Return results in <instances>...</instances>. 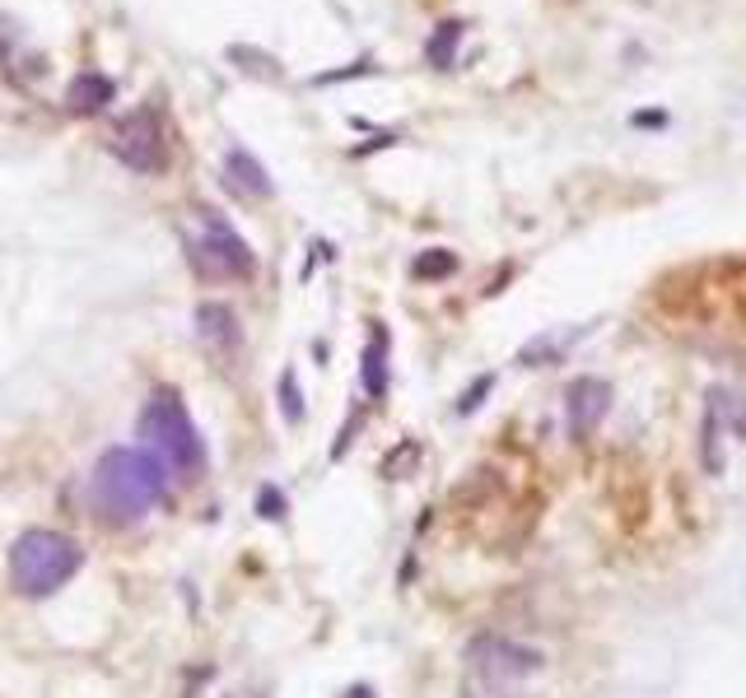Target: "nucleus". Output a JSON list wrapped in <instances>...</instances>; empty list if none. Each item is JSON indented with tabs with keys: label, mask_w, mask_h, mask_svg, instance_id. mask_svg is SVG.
Segmentation results:
<instances>
[{
	"label": "nucleus",
	"mask_w": 746,
	"mask_h": 698,
	"mask_svg": "<svg viewBox=\"0 0 746 698\" xmlns=\"http://www.w3.org/2000/svg\"><path fill=\"white\" fill-rule=\"evenodd\" d=\"M196 331L205 345H220V350H238L243 331H238V316L230 303H201L196 308Z\"/></svg>",
	"instance_id": "obj_10"
},
{
	"label": "nucleus",
	"mask_w": 746,
	"mask_h": 698,
	"mask_svg": "<svg viewBox=\"0 0 746 698\" xmlns=\"http://www.w3.org/2000/svg\"><path fill=\"white\" fill-rule=\"evenodd\" d=\"M490 387H494V377H481V383H476V387H471V391H467V396L458 400V410H462V415H471L476 406H481V396H486Z\"/></svg>",
	"instance_id": "obj_18"
},
{
	"label": "nucleus",
	"mask_w": 746,
	"mask_h": 698,
	"mask_svg": "<svg viewBox=\"0 0 746 698\" xmlns=\"http://www.w3.org/2000/svg\"><path fill=\"white\" fill-rule=\"evenodd\" d=\"M169 494V475L145 448H113L94 465V507L113 526H136Z\"/></svg>",
	"instance_id": "obj_1"
},
{
	"label": "nucleus",
	"mask_w": 746,
	"mask_h": 698,
	"mask_svg": "<svg viewBox=\"0 0 746 698\" xmlns=\"http://www.w3.org/2000/svg\"><path fill=\"white\" fill-rule=\"evenodd\" d=\"M224 186H230L234 196H243V201H271L276 196L271 173H266V168L247 150H230V154H224Z\"/></svg>",
	"instance_id": "obj_8"
},
{
	"label": "nucleus",
	"mask_w": 746,
	"mask_h": 698,
	"mask_svg": "<svg viewBox=\"0 0 746 698\" xmlns=\"http://www.w3.org/2000/svg\"><path fill=\"white\" fill-rule=\"evenodd\" d=\"M140 438H145V452L159 461V471L169 475V480L196 484L205 475V461H211V452H205V438L192 425V415H186L178 391H154L150 400H145Z\"/></svg>",
	"instance_id": "obj_2"
},
{
	"label": "nucleus",
	"mask_w": 746,
	"mask_h": 698,
	"mask_svg": "<svg viewBox=\"0 0 746 698\" xmlns=\"http://www.w3.org/2000/svg\"><path fill=\"white\" fill-rule=\"evenodd\" d=\"M79 563H85V549H79L75 536L33 526L10 545V587L29 601H43L79 573Z\"/></svg>",
	"instance_id": "obj_3"
},
{
	"label": "nucleus",
	"mask_w": 746,
	"mask_h": 698,
	"mask_svg": "<svg viewBox=\"0 0 746 698\" xmlns=\"http://www.w3.org/2000/svg\"><path fill=\"white\" fill-rule=\"evenodd\" d=\"M280 410H285L289 425L303 419V396H299V373L295 368H285V377H280Z\"/></svg>",
	"instance_id": "obj_16"
},
{
	"label": "nucleus",
	"mask_w": 746,
	"mask_h": 698,
	"mask_svg": "<svg viewBox=\"0 0 746 698\" xmlns=\"http://www.w3.org/2000/svg\"><path fill=\"white\" fill-rule=\"evenodd\" d=\"M728 406H733V396L714 387L710 406H704V465H710V475L723 471V419H728Z\"/></svg>",
	"instance_id": "obj_11"
},
{
	"label": "nucleus",
	"mask_w": 746,
	"mask_h": 698,
	"mask_svg": "<svg viewBox=\"0 0 746 698\" xmlns=\"http://www.w3.org/2000/svg\"><path fill=\"white\" fill-rule=\"evenodd\" d=\"M182 247L186 261L201 280L211 284H230V280H253L257 257L253 247L238 238V228L220 215V210H192V219L182 224Z\"/></svg>",
	"instance_id": "obj_4"
},
{
	"label": "nucleus",
	"mask_w": 746,
	"mask_h": 698,
	"mask_svg": "<svg viewBox=\"0 0 746 698\" xmlns=\"http://www.w3.org/2000/svg\"><path fill=\"white\" fill-rule=\"evenodd\" d=\"M635 126H662V121H668V117H662V112H639V117H630Z\"/></svg>",
	"instance_id": "obj_21"
},
{
	"label": "nucleus",
	"mask_w": 746,
	"mask_h": 698,
	"mask_svg": "<svg viewBox=\"0 0 746 698\" xmlns=\"http://www.w3.org/2000/svg\"><path fill=\"white\" fill-rule=\"evenodd\" d=\"M458 47H462V24H458V19H444V24L434 29L429 42H425V61H429L434 71H452Z\"/></svg>",
	"instance_id": "obj_13"
},
{
	"label": "nucleus",
	"mask_w": 746,
	"mask_h": 698,
	"mask_svg": "<svg viewBox=\"0 0 746 698\" xmlns=\"http://www.w3.org/2000/svg\"><path fill=\"white\" fill-rule=\"evenodd\" d=\"M360 377H364V391H369L373 400H383V396H387V331H383V322H373V335H369V350H364V368H360Z\"/></svg>",
	"instance_id": "obj_12"
},
{
	"label": "nucleus",
	"mask_w": 746,
	"mask_h": 698,
	"mask_svg": "<svg viewBox=\"0 0 746 698\" xmlns=\"http://www.w3.org/2000/svg\"><path fill=\"white\" fill-rule=\"evenodd\" d=\"M345 698H373V689H369V685H355V689H345Z\"/></svg>",
	"instance_id": "obj_22"
},
{
	"label": "nucleus",
	"mask_w": 746,
	"mask_h": 698,
	"mask_svg": "<svg viewBox=\"0 0 746 698\" xmlns=\"http://www.w3.org/2000/svg\"><path fill=\"white\" fill-rule=\"evenodd\" d=\"M452 270H458V257H452L448 247H429L411 261V275H416V280H448Z\"/></svg>",
	"instance_id": "obj_15"
},
{
	"label": "nucleus",
	"mask_w": 746,
	"mask_h": 698,
	"mask_svg": "<svg viewBox=\"0 0 746 698\" xmlns=\"http://www.w3.org/2000/svg\"><path fill=\"white\" fill-rule=\"evenodd\" d=\"M578 335H584V326H574V331H565V335H560V331H551V335H536L532 345H523V354H518V364H527V368H542V364H551V358H560V354H565V350L578 341Z\"/></svg>",
	"instance_id": "obj_14"
},
{
	"label": "nucleus",
	"mask_w": 746,
	"mask_h": 698,
	"mask_svg": "<svg viewBox=\"0 0 746 698\" xmlns=\"http://www.w3.org/2000/svg\"><path fill=\"white\" fill-rule=\"evenodd\" d=\"M467 698H509V694H504V685H481L476 680V685H467Z\"/></svg>",
	"instance_id": "obj_19"
},
{
	"label": "nucleus",
	"mask_w": 746,
	"mask_h": 698,
	"mask_svg": "<svg viewBox=\"0 0 746 698\" xmlns=\"http://www.w3.org/2000/svg\"><path fill=\"white\" fill-rule=\"evenodd\" d=\"M230 61H243V71H253V75H262V79H280V71H271L276 61H271V56H262V52L230 47Z\"/></svg>",
	"instance_id": "obj_17"
},
{
	"label": "nucleus",
	"mask_w": 746,
	"mask_h": 698,
	"mask_svg": "<svg viewBox=\"0 0 746 698\" xmlns=\"http://www.w3.org/2000/svg\"><path fill=\"white\" fill-rule=\"evenodd\" d=\"M113 154L131 168V173L154 178L169 168V136H163V121L154 108H136L131 117L117 121L113 131Z\"/></svg>",
	"instance_id": "obj_6"
},
{
	"label": "nucleus",
	"mask_w": 746,
	"mask_h": 698,
	"mask_svg": "<svg viewBox=\"0 0 746 698\" xmlns=\"http://www.w3.org/2000/svg\"><path fill=\"white\" fill-rule=\"evenodd\" d=\"M467 666L481 685H518L532 680V675L546 670V657L527 643L500 638V633H481V638L467 643Z\"/></svg>",
	"instance_id": "obj_5"
},
{
	"label": "nucleus",
	"mask_w": 746,
	"mask_h": 698,
	"mask_svg": "<svg viewBox=\"0 0 746 698\" xmlns=\"http://www.w3.org/2000/svg\"><path fill=\"white\" fill-rule=\"evenodd\" d=\"M117 98V84L108 75H98V71H79L71 84H66V108L75 117H98L108 103Z\"/></svg>",
	"instance_id": "obj_9"
},
{
	"label": "nucleus",
	"mask_w": 746,
	"mask_h": 698,
	"mask_svg": "<svg viewBox=\"0 0 746 698\" xmlns=\"http://www.w3.org/2000/svg\"><path fill=\"white\" fill-rule=\"evenodd\" d=\"M607 410H611V387L603 383V377H574L569 391H565L569 433H574V438H588V433L607 419Z\"/></svg>",
	"instance_id": "obj_7"
},
{
	"label": "nucleus",
	"mask_w": 746,
	"mask_h": 698,
	"mask_svg": "<svg viewBox=\"0 0 746 698\" xmlns=\"http://www.w3.org/2000/svg\"><path fill=\"white\" fill-rule=\"evenodd\" d=\"M262 517H271V522L280 517V494H276V490H266V494H262Z\"/></svg>",
	"instance_id": "obj_20"
}]
</instances>
